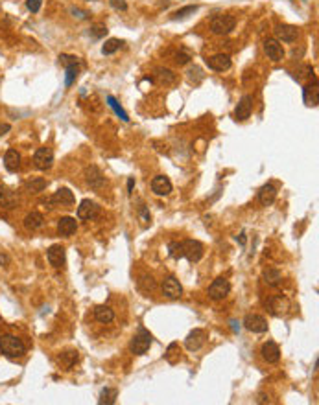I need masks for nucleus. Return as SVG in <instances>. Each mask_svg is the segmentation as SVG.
Instances as JSON below:
<instances>
[{
  "label": "nucleus",
  "mask_w": 319,
  "mask_h": 405,
  "mask_svg": "<svg viewBox=\"0 0 319 405\" xmlns=\"http://www.w3.org/2000/svg\"><path fill=\"white\" fill-rule=\"evenodd\" d=\"M251 111H253V98L249 94H246V96H242V100L238 101L236 109H234V116H236V120L244 122L251 116Z\"/></svg>",
  "instance_id": "nucleus-19"
},
{
  "label": "nucleus",
  "mask_w": 319,
  "mask_h": 405,
  "mask_svg": "<svg viewBox=\"0 0 319 405\" xmlns=\"http://www.w3.org/2000/svg\"><path fill=\"white\" fill-rule=\"evenodd\" d=\"M10 129H11L10 124H0V136H4Z\"/></svg>",
  "instance_id": "nucleus-43"
},
{
  "label": "nucleus",
  "mask_w": 319,
  "mask_h": 405,
  "mask_svg": "<svg viewBox=\"0 0 319 405\" xmlns=\"http://www.w3.org/2000/svg\"><path fill=\"white\" fill-rule=\"evenodd\" d=\"M116 396H118V391L116 389H109V387H105L102 392H100V403H105V405H113L116 401Z\"/></svg>",
  "instance_id": "nucleus-31"
},
{
  "label": "nucleus",
  "mask_w": 319,
  "mask_h": 405,
  "mask_svg": "<svg viewBox=\"0 0 319 405\" xmlns=\"http://www.w3.org/2000/svg\"><path fill=\"white\" fill-rule=\"evenodd\" d=\"M244 328L249 330L253 333H266L268 332V321L262 315L256 313H247L244 317Z\"/></svg>",
  "instance_id": "nucleus-6"
},
{
  "label": "nucleus",
  "mask_w": 319,
  "mask_h": 405,
  "mask_svg": "<svg viewBox=\"0 0 319 405\" xmlns=\"http://www.w3.org/2000/svg\"><path fill=\"white\" fill-rule=\"evenodd\" d=\"M72 15L74 17H77V19H89V13L87 11H82V10H77V8H72Z\"/></svg>",
  "instance_id": "nucleus-41"
},
{
  "label": "nucleus",
  "mask_w": 319,
  "mask_h": 405,
  "mask_svg": "<svg viewBox=\"0 0 319 405\" xmlns=\"http://www.w3.org/2000/svg\"><path fill=\"white\" fill-rule=\"evenodd\" d=\"M17 202H19V199H17V193L13 190L0 186V207L6 208V210H11V208L17 207Z\"/></svg>",
  "instance_id": "nucleus-23"
},
{
  "label": "nucleus",
  "mask_w": 319,
  "mask_h": 405,
  "mask_svg": "<svg viewBox=\"0 0 319 405\" xmlns=\"http://www.w3.org/2000/svg\"><path fill=\"white\" fill-rule=\"evenodd\" d=\"M275 35H277V41H282V43H295L297 37H299V32H297L295 26L281 24L275 28Z\"/></svg>",
  "instance_id": "nucleus-17"
},
{
  "label": "nucleus",
  "mask_w": 319,
  "mask_h": 405,
  "mask_svg": "<svg viewBox=\"0 0 319 405\" xmlns=\"http://www.w3.org/2000/svg\"><path fill=\"white\" fill-rule=\"evenodd\" d=\"M207 65L208 68H212L216 72H225V70L231 68V57L227 53H216V55H210L207 59Z\"/></svg>",
  "instance_id": "nucleus-16"
},
{
  "label": "nucleus",
  "mask_w": 319,
  "mask_h": 405,
  "mask_svg": "<svg viewBox=\"0 0 319 405\" xmlns=\"http://www.w3.org/2000/svg\"><path fill=\"white\" fill-rule=\"evenodd\" d=\"M155 76H157L159 83H163V85H172L175 81V74L172 70H168V68H157Z\"/></svg>",
  "instance_id": "nucleus-29"
},
{
  "label": "nucleus",
  "mask_w": 319,
  "mask_h": 405,
  "mask_svg": "<svg viewBox=\"0 0 319 405\" xmlns=\"http://www.w3.org/2000/svg\"><path fill=\"white\" fill-rule=\"evenodd\" d=\"M85 181H87V184L92 190H100L105 184V177H103V173L100 171L98 166H89L85 169Z\"/></svg>",
  "instance_id": "nucleus-13"
},
{
  "label": "nucleus",
  "mask_w": 319,
  "mask_h": 405,
  "mask_svg": "<svg viewBox=\"0 0 319 405\" xmlns=\"http://www.w3.org/2000/svg\"><path fill=\"white\" fill-rule=\"evenodd\" d=\"M190 61V53L184 52V50H181V52L175 53V63L177 65H187Z\"/></svg>",
  "instance_id": "nucleus-36"
},
{
  "label": "nucleus",
  "mask_w": 319,
  "mask_h": 405,
  "mask_svg": "<svg viewBox=\"0 0 319 405\" xmlns=\"http://www.w3.org/2000/svg\"><path fill=\"white\" fill-rule=\"evenodd\" d=\"M151 342H153L151 333L141 326L139 332H137L135 335H133V339H131V344H129L131 354H135V356H144V354L150 350Z\"/></svg>",
  "instance_id": "nucleus-3"
},
{
  "label": "nucleus",
  "mask_w": 319,
  "mask_h": 405,
  "mask_svg": "<svg viewBox=\"0 0 319 405\" xmlns=\"http://www.w3.org/2000/svg\"><path fill=\"white\" fill-rule=\"evenodd\" d=\"M207 337L208 335H207L205 330L196 328L187 335V339H184V346H187V350H190V352H198L199 348L207 342Z\"/></svg>",
  "instance_id": "nucleus-8"
},
{
  "label": "nucleus",
  "mask_w": 319,
  "mask_h": 405,
  "mask_svg": "<svg viewBox=\"0 0 319 405\" xmlns=\"http://www.w3.org/2000/svg\"><path fill=\"white\" fill-rule=\"evenodd\" d=\"M98 214H100V207H98V202L91 201V199H83L77 207V217L83 221H91Z\"/></svg>",
  "instance_id": "nucleus-10"
},
{
  "label": "nucleus",
  "mask_w": 319,
  "mask_h": 405,
  "mask_svg": "<svg viewBox=\"0 0 319 405\" xmlns=\"http://www.w3.org/2000/svg\"><path fill=\"white\" fill-rule=\"evenodd\" d=\"M111 2V6L115 8V10H118V11H126L127 10V4H126V0H109Z\"/></svg>",
  "instance_id": "nucleus-39"
},
{
  "label": "nucleus",
  "mask_w": 319,
  "mask_h": 405,
  "mask_svg": "<svg viewBox=\"0 0 319 405\" xmlns=\"http://www.w3.org/2000/svg\"><path fill=\"white\" fill-rule=\"evenodd\" d=\"M0 354H4L6 357H11V359H17V357H22L26 354V346L19 337H15L11 333H4V335H0Z\"/></svg>",
  "instance_id": "nucleus-2"
},
{
  "label": "nucleus",
  "mask_w": 319,
  "mask_h": 405,
  "mask_svg": "<svg viewBox=\"0 0 319 405\" xmlns=\"http://www.w3.org/2000/svg\"><path fill=\"white\" fill-rule=\"evenodd\" d=\"M236 26V19L232 15H216L210 20V32L214 35H227Z\"/></svg>",
  "instance_id": "nucleus-4"
},
{
  "label": "nucleus",
  "mask_w": 319,
  "mask_h": 405,
  "mask_svg": "<svg viewBox=\"0 0 319 405\" xmlns=\"http://www.w3.org/2000/svg\"><path fill=\"white\" fill-rule=\"evenodd\" d=\"M133 184H135V179L129 177V181H127V193L133 192Z\"/></svg>",
  "instance_id": "nucleus-45"
},
{
  "label": "nucleus",
  "mask_w": 319,
  "mask_h": 405,
  "mask_svg": "<svg viewBox=\"0 0 319 405\" xmlns=\"http://www.w3.org/2000/svg\"><path fill=\"white\" fill-rule=\"evenodd\" d=\"M262 359L266 363H277L279 359H281V348H279V344L273 341H268L262 344Z\"/></svg>",
  "instance_id": "nucleus-18"
},
{
  "label": "nucleus",
  "mask_w": 319,
  "mask_h": 405,
  "mask_svg": "<svg viewBox=\"0 0 319 405\" xmlns=\"http://www.w3.org/2000/svg\"><path fill=\"white\" fill-rule=\"evenodd\" d=\"M168 254L174 260L187 258L190 264H196L203 258V245L198 240H184V241H172L168 245Z\"/></svg>",
  "instance_id": "nucleus-1"
},
{
  "label": "nucleus",
  "mask_w": 319,
  "mask_h": 405,
  "mask_svg": "<svg viewBox=\"0 0 319 405\" xmlns=\"http://www.w3.org/2000/svg\"><path fill=\"white\" fill-rule=\"evenodd\" d=\"M34 164L35 168L43 169V171L50 169L54 164V151L50 148H39L34 153Z\"/></svg>",
  "instance_id": "nucleus-9"
},
{
  "label": "nucleus",
  "mask_w": 319,
  "mask_h": 405,
  "mask_svg": "<svg viewBox=\"0 0 319 405\" xmlns=\"http://www.w3.org/2000/svg\"><path fill=\"white\" fill-rule=\"evenodd\" d=\"M44 225V217L41 216L39 212H32V214H28V216L24 217V227H26V230H39V228L43 227Z\"/></svg>",
  "instance_id": "nucleus-25"
},
{
  "label": "nucleus",
  "mask_w": 319,
  "mask_h": 405,
  "mask_svg": "<svg viewBox=\"0 0 319 405\" xmlns=\"http://www.w3.org/2000/svg\"><path fill=\"white\" fill-rule=\"evenodd\" d=\"M94 319H96L98 323L109 324V323H113L115 313H113V309L109 308V306H98V308L94 309Z\"/></svg>",
  "instance_id": "nucleus-26"
},
{
  "label": "nucleus",
  "mask_w": 319,
  "mask_h": 405,
  "mask_svg": "<svg viewBox=\"0 0 319 405\" xmlns=\"http://www.w3.org/2000/svg\"><path fill=\"white\" fill-rule=\"evenodd\" d=\"M151 190H153L155 195H170L174 186H172V181H170L166 175H157V177L151 181Z\"/></svg>",
  "instance_id": "nucleus-14"
},
{
  "label": "nucleus",
  "mask_w": 319,
  "mask_h": 405,
  "mask_svg": "<svg viewBox=\"0 0 319 405\" xmlns=\"http://www.w3.org/2000/svg\"><path fill=\"white\" fill-rule=\"evenodd\" d=\"M163 295L166 299H179L183 295V285L179 284V280L175 276H166L163 280Z\"/></svg>",
  "instance_id": "nucleus-12"
},
{
  "label": "nucleus",
  "mask_w": 319,
  "mask_h": 405,
  "mask_svg": "<svg viewBox=\"0 0 319 405\" xmlns=\"http://www.w3.org/2000/svg\"><path fill=\"white\" fill-rule=\"evenodd\" d=\"M46 258H48L50 266L59 269L65 266V249L61 245H52L46 252Z\"/></svg>",
  "instance_id": "nucleus-21"
},
{
  "label": "nucleus",
  "mask_w": 319,
  "mask_h": 405,
  "mask_svg": "<svg viewBox=\"0 0 319 405\" xmlns=\"http://www.w3.org/2000/svg\"><path fill=\"white\" fill-rule=\"evenodd\" d=\"M236 240L240 241V243H242V245H244V243H246V234H244V232H242V234H240V238H236Z\"/></svg>",
  "instance_id": "nucleus-46"
},
{
  "label": "nucleus",
  "mask_w": 319,
  "mask_h": 405,
  "mask_svg": "<svg viewBox=\"0 0 319 405\" xmlns=\"http://www.w3.org/2000/svg\"><path fill=\"white\" fill-rule=\"evenodd\" d=\"M275 197H277V188L271 183H266L260 190H258V202H260L262 207L273 205Z\"/></svg>",
  "instance_id": "nucleus-22"
},
{
  "label": "nucleus",
  "mask_w": 319,
  "mask_h": 405,
  "mask_svg": "<svg viewBox=\"0 0 319 405\" xmlns=\"http://www.w3.org/2000/svg\"><path fill=\"white\" fill-rule=\"evenodd\" d=\"M262 276H264V282H266V284H270V285L281 284V280H282L281 271L273 269V267H270V269L264 271V275H262Z\"/></svg>",
  "instance_id": "nucleus-30"
},
{
  "label": "nucleus",
  "mask_w": 319,
  "mask_h": 405,
  "mask_svg": "<svg viewBox=\"0 0 319 405\" xmlns=\"http://www.w3.org/2000/svg\"><path fill=\"white\" fill-rule=\"evenodd\" d=\"M319 91H317V81H314V85H308L305 87V101L308 105H317L319 103Z\"/></svg>",
  "instance_id": "nucleus-27"
},
{
  "label": "nucleus",
  "mask_w": 319,
  "mask_h": 405,
  "mask_svg": "<svg viewBox=\"0 0 319 405\" xmlns=\"http://www.w3.org/2000/svg\"><path fill=\"white\" fill-rule=\"evenodd\" d=\"M120 46H122L120 39H109V41H105V44L102 46V53L103 55H111V53H115Z\"/></svg>",
  "instance_id": "nucleus-34"
},
{
  "label": "nucleus",
  "mask_w": 319,
  "mask_h": 405,
  "mask_svg": "<svg viewBox=\"0 0 319 405\" xmlns=\"http://www.w3.org/2000/svg\"><path fill=\"white\" fill-rule=\"evenodd\" d=\"M107 105L111 107L113 111L116 112V116H120V118H122V122H127V120H129V116H127V112L124 111V109H122L120 105H118V101H116L113 96H107Z\"/></svg>",
  "instance_id": "nucleus-33"
},
{
  "label": "nucleus",
  "mask_w": 319,
  "mask_h": 405,
  "mask_svg": "<svg viewBox=\"0 0 319 405\" xmlns=\"http://www.w3.org/2000/svg\"><path fill=\"white\" fill-rule=\"evenodd\" d=\"M4 166L10 173H15L19 171L20 168V153L17 150H8L4 155Z\"/></svg>",
  "instance_id": "nucleus-24"
},
{
  "label": "nucleus",
  "mask_w": 319,
  "mask_h": 405,
  "mask_svg": "<svg viewBox=\"0 0 319 405\" xmlns=\"http://www.w3.org/2000/svg\"><path fill=\"white\" fill-rule=\"evenodd\" d=\"M74 193L70 192L68 188H59L58 192L54 193V195H50V197H46L43 201V205H46L48 208H54V205H61V207H70V205H74Z\"/></svg>",
  "instance_id": "nucleus-5"
},
{
  "label": "nucleus",
  "mask_w": 319,
  "mask_h": 405,
  "mask_svg": "<svg viewBox=\"0 0 319 405\" xmlns=\"http://www.w3.org/2000/svg\"><path fill=\"white\" fill-rule=\"evenodd\" d=\"M196 11H198V6H184V8L177 10L175 13H172V17H170V19H172V20H183V19H187V17H190V15H194Z\"/></svg>",
  "instance_id": "nucleus-32"
},
{
  "label": "nucleus",
  "mask_w": 319,
  "mask_h": 405,
  "mask_svg": "<svg viewBox=\"0 0 319 405\" xmlns=\"http://www.w3.org/2000/svg\"><path fill=\"white\" fill-rule=\"evenodd\" d=\"M229 291H231L229 280L227 278H216L212 284L208 285L207 293L212 300H223L229 295Z\"/></svg>",
  "instance_id": "nucleus-7"
},
{
  "label": "nucleus",
  "mask_w": 319,
  "mask_h": 405,
  "mask_svg": "<svg viewBox=\"0 0 319 405\" xmlns=\"http://www.w3.org/2000/svg\"><path fill=\"white\" fill-rule=\"evenodd\" d=\"M10 264V258L6 254H0V266H8Z\"/></svg>",
  "instance_id": "nucleus-44"
},
{
  "label": "nucleus",
  "mask_w": 319,
  "mask_h": 405,
  "mask_svg": "<svg viewBox=\"0 0 319 405\" xmlns=\"http://www.w3.org/2000/svg\"><path fill=\"white\" fill-rule=\"evenodd\" d=\"M231 328L234 330V332H238V330H240V326H236V323H234V321H231Z\"/></svg>",
  "instance_id": "nucleus-47"
},
{
  "label": "nucleus",
  "mask_w": 319,
  "mask_h": 405,
  "mask_svg": "<svg viewBox=\"0 0 319 405\" xmlns=\"http://www.w3.org/2000/svg\"><path fill=\"white\" fill-rule=\"evenodd\" d=\"M41 4H43V0H26V8H28L32 13H37L41 10Z\"/></svg>",
  "instance_id": "nucleus-37"
},
{
  "label": "nucleus",
  "mask_w": 319,
  "mask_h": 405,
  "mask_svg": "<svg viewBox=\"0 0 319 405\" xmlns=\"http://www.w3.org/2000/svg\"><path fill=\"white\" fill-rule=\"evenodd\" d=\"M141 217H142V221H144V225H148V223L151 221V216H150V214H148V212H146V208H144V207L141 208Z\"/></svg>",
  "instance_id": "nucleus-42"
},
{
  "label": "nucleus",
  "mask_w": 319,
  "mask_h": 405,
  "mask_svg": "<svg viewBox=\"0 0 319 405\" xmlns=\"http://www.w3.org/2000/svg\"><path fill=\"white\" fill-rule=\"evenodd\" d=\"M187 74H189V79H190V81H192V77H194V76H198L199 79H203V74H201V68H198V67H192ZM199 79H196V83H199Z\"/></svg>",
  "instance_id": "nucleus-38"
},
{
  "label": "nucleus",
  "mask_w": 319,
  "mask_h": 405,
  "mask_svg": "<svg viewBox=\"0 0 319 405\" xmlns=\"http://www.w3.org/2000/svg\"><path fill=\"white\" fill-rule=\"evenodd\" d=\"M264 52H266L268 57H270L271 61H275V63H279V61L284 59V48H282L281 41H277V39H266V41H264Z\"/></svg>",
  "instance_id": "nucleus-11"
},
{
  "label": "nucleus",
  "mask_w": 319,
  "mask_h": 405,
  "mask_svg": "<svg viewBox=\"0 0 319 405\" xmlns=\"http://www.w3.org/2000/svg\"><path fill=\"white\" fill-rule=\"evenodd\" d=\"M91 34L94 35V37H102V35L107 34V28H105V26H94Z\"/></svg>",
  "instance_id": "nucleus-40"
},
{
  "label": "nucleus",
  "mask_w": 319,
  "mask_h": 405,
  "mask_svg": "<svg viewBox=\"0 0 319 405\" xmlns=\"http://www.w3.org/2000/svg\"><path fill=\"white\" fill-rule=\"evenodd\" d=\"M44 188H46V181L43 177H35L26 183V192L28 193H39L43 192Z\"/></svg>",
  "instance_id": "nucleus-28"
},
{
  "label": "nucleus",
  "mask_w": 319,
  "mask_h": 405,
  "mask_svg": "<svg viewBox=\"0 0 319 405\" xmlns=\"http://www.w3.org/2000/svg\"><path fill=\"white\" fill-rule=\"evenodd\" d=\"M59 361L63 363L65 367L67 368H72L74 367V363L77 361V352H65V354H61V356H59Z\"/></svg>",
  "instance_id": "nucleus-35"
},
{
  "label": "nucleus",
  "mask_w": 319,
  "mask_h": 405,
  "mask_svg": "<svg viewBox=\"0 0 319 405\" xmlns=\"http://www.w3.org/2000/svg\"><path fill=\"white\" fill-rule=\"evenodd\" d=\"M76 230H77V223H76L74 217H68V216L59 217V221H58V234L59 236L70 238Z\"/></svg>",
  "instance_id": "nucleus-20"
},
{
  "label": "nucleus",
  "mask_w": 319,
  "mask_h": 405,
  "mask_svg": "<svg viewBox=\"0 0 319 405\" xmlns=\"http://www.w3.org/2000/svg\"><path fill=\"white\" fill-rule=\"evenodd\" d=\"M270 311L275 317H281V315L288 313V309H290V300L282 297V295H275V297H271L270 299Z\"/></svg>",
  "instance_id": "nucleus-15"
}]
</instances>
